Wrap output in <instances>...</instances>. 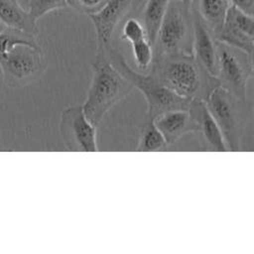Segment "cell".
<instances>
[{
    "mask_svg": "<svg viewBox=\"0 0 254 254\" xmlns=\"http://www.w3.org/2000/svg\"><path fill=\"white\" fill-rule=\"evenodd\" d=\"M148 72L177 95L191 101H204L220 86L216 76L209 73L192 55L153 58Z\"/></svg>",
    "mask_w": 254,
    "mask_h": 254,
    "instance_id": "6da1fadb",
    "label": "cell"
},
{
    "mask_svg": "<svg viewBox=\"0 0 254 254\" xmlns=\"http://www.w3.org/2000/svg\"><path fill=\"white\" fill-rule=\"evenodd\" d=\"M171 0H147L142 14V25L149 43L154 46L156 37Z\"/></svg>",
    "mask_w": 254,
    "mask_h": 254,
    "instance_id": "2e32d148",
    "label": "cell"
},
{
    "mask_svg": "<svg viewBox=\"0 0 254 254\" xmlns=\"http://www.w3.org/2000/svg\"><path fill=\"white\" fill-rule=\"evenodd\" d=\"M131 48L137 70L141 72H148L154 58L152 45L147 39H142L131 43Z\"/></svg>",
    "mask_w": 254,
    "mask_h": 254,
    "instance_id": "d6986e66",
    "label": "cell"
},
{
    "mask_svg": "<svg viewBox=\"0 0 254 254\" xmlns=\"http://www.w3.org/2000/svg\"><path fill=\"white\" fill-rule=\"evenodd\" d=\"M108 58L116 69L144 95L147 102V118L154 119L159 114L172 109H189L191 100L177 95L150 72L134 69L118 49L111 46L108 50Z\"/></svg>",
    "mask_w": 254,
    "mask_h": 254,
    "instance_id": "277c9868",
    "label": "cell"
},
{
    "mask_svg": "<svg viewBox=\"0 0 254 254\" xmlns=\"http://www.w3.org/2000/svg\"><path fill=\"white\" fill-rule=\"evenodd\" d=\"M67 6L81 14L91 15L98 12L107 0H66Z\"/></svg>",
    "mask_w": 254,
    "mask_h": 254,
    "instance_id": "7402d4cb",
    "label": "cell"
},
{
    "mask_svg": "<svg viewBox=\"0 0 254 254\" xmlns=\"http://www.w3.org/2000/svg\"><path fill=\"white\" fill-rule=\"evenodd\" d=\"M188 110L197 123L198 133L201 134L207 148L211 151L226 152L222 133L204 101H191Z\"/></svg>",
    "mask_w": 254,
    "mask_h": 254,
    "instance_id": "4fadbf2b",
    "label": "cell"
},
{
    "mask_svg": "<svg viewBox=\"0 0 254 254\" xmlns=\"http://www.w3.org/2000/svg\"><path fill=\"white\" fill-rule=\"evenodd\" d=\"M216 78L222 88L247 99V86L253 76V57L225 43H216Z\"/></svg>",
    "mask_w": 254,
    "mask_h": 254,
    "instance_id": "52a82bcc",
    "label": "cell"
},
{
    "mask_svg": "<svg viewBox=\"0 0 254 254\" xmlns=\"http://www.w3.org/2000/svg\"><path fill=\"white\" fill-rule=\"evenodd\" d=\"M204 103L222 133L227 151H240L246 125L253 109L252 102L241 99L218 86L208 95Z\"/></svg>",
    "mask_w": 254,
    "mask_h": 254,
    "instance_id": "3957f363",
    "label": "cell"
},
{
    "mask_svg": "<svg viewBox=\"0 0 254 254\" xmlns=\"http://www.w3.org/2000/svg\"><path fill=\"white\" fill-rule=\"evenodd\" d=\"M47 66L42 49L27 45H18L0 58L3 81L10 88H22L34 83L42 77Z\"/></svg>",
    "mask_w": 254,
    "mask_h": 254,
    "instance_id": "8992f818",
    "label": "cell"
},
{
    "mask_svg": "<svg viewBox=\"0 0 254 254\" xmlns=\"http://www.w3.org/2000/svg\"><path fill=\"white\" fill-rule=\"evenodd\" d=\"M192 25V56L212 75H216V39L196 10L190 8Z\"/></svg>",
    "mask_w": 254,
    "mask_h": 254,
    "instance_id": "8fae6325",
    "label": "cell"
},
{
    "mask_svg": "<svg viewBox=\"0 0 254 254\" xmlns=\"http://www.w3.org/2000/svg\"><path fill=\"white\" fill-rule=\"evenodd\" d=\"M0 23L37 37V21L18 3V0H0Z\"/></svg>",
    "mask_w": 254,
    "mask_h": 254,
    "instance_id": "5bb4252c",
    "label": "cell"
},
{
    "mask_svg": "<svg viewBox=\"0 0 254 254\" xmlns=\"http://www.w3.org/2000/svg\"><path fill=\"white\" fill-rule=\"evenodd\" d=\"M229 4L245 14L253 16L254 0H228Z\"/></svg>",
    "mask_w": 254,
    "mask_h": 254,
    "instance_id": "603a6c76",
    "label": "cell"
},
{
    "mask_svg": "<svg viewBox=\"0 0 254 254\" xmlns=\"http://www.w3.org/2000/svg\"><path fill=\"white\" fill-rule=\"evenodd\" d=\"M121 39L129 42L130 44L142 39H147L142 23L135 18H128L123 24Z\"/></svg>",
    "mask_w": 254,
    "mask_h": 254,
    "instance_id": "44dd1931",
    "label": "cell"
},
{
    "mask_svg": "<svg viewBox=\"0 0 254 254\" xmlns=\"http://www.w3.org/2000/svg\"><path fill=\"white\" fill-rule=\"evenodd\" d=\"M137 0H107L96 13L88 15L97 40V53H106L111 48L112 36L120 21L125 18Z\"/></svg>",
    "mask_w": 254,
    "mask_h": 254,
    "instance_id": "30bf717a",
    "label": "cell"
},
{
    "mask_svg": "<svg viewBox=\"0 0 254 254\" xmlns=\"http://www.w3.org/2000/svg\"><path fill=\"white\" fill-rule=\"evenodd\" d=\"M66 7V0H29V13L36 21L52 11Z\"/></svg>",
    "mask_w": 254,
    "mask_h": 254,
    "instance_id": "ffe728a7",
    "label": "cell"
},
{
    "mask_svg": "<svg viewBox=\"0 0 254 254\" xmlns=\"http://www.w3.org/2000/svg\"><path fill=\"white\" fill-rule=\"evenodd\" d=\"M91 70V81L81 105L87 119L97 127L107 112L126 98L134 86L111 64L108 51L96 52Z\"/></svg>",
    "mask_w": 254,
    "mask_h": 254,
    "instance_id": "7a4b0ae2",
    "label": "cell"
},
{
    "mask_svg": "<svg viewBox=\"0 0 254 254\" xmlns=\"http://www.w3.org/2000/svg\"><path fill=\"white\" fill-rule=\"evenodd\" d=\"M154 58L172 55H192L190 10L180 0H171L161 22L153 46Z\"/></svg>",
    "mask_w": 254,
    "mask_h": 254,
    "instance_id": "5b68a950",
    "label": "cell"
},
{
    "mask_svg": "<svg viewBox=\"0 0 254 254\" xmlns=\"http://www.w3.org/2000/svg\"><path fill=\"white\" fill-rule=\"evenodd\" d=\"M61 138L67 150L73 152H97L96 127L85 116L82 105L64 108L60 119Z\"/></svg>",
    "mask_w": 254,
    "mask_h": 254,
    "instance_id": "ba28073f",
    "label": "cell"
},
{
    "mask_svg": "<svg viewBox=\"0 0 254 254\" xmlns=\"http://www.w3.org/2000/svg\"><path fill=\"white\" fill-rule=\"evenodd\" d=\"M193 1L194 0H180V2L184 5V7L188 10H190L191 8V5L193 4Z\"/></svg>",
    "mask_w": 254,
    "mask_h": 254,
    "instance_id": "cb8c5ba5",
    "label": "cell"
},
{
    "mask_svg": "<svg viewBox=\"0 0 254 254\" xmlns=\"http://www.w3.org/2000/svg\"><path fill=\"white\" fill-rule=\"evenodd\" d=\"M36 38L37 37L28 33L5 27L4 30L0 32V58L4 57L18 45H27L33 48H41Z\"/></svg>",
    "mask_w": 254,
    "mask_h": 254,
    "instance_id": "ac0fdd59",
    "label": "cell"
},
{
    "mask_svg": "<svg viewBox=\"0 0 254 254\" xmlns=\"http://www.w3.org/2000/svg\"><path fill=\"white\" fill-rule=\"evenodd\" d=\"M154 123L164 136L168 147L174 145L188 133L198 132L197 123L186 109L165 111L154 118Z\"/></svg>",
    "mask_w": 254,
    "mask_h": 254,
    "instance_id": "7c38bea8",
    "label": "cell"
},
{
    "mask_svg": "<svg viewBox=\"0 0 254 254\" xmlns=\"http://www.w3.org/2000/svg\"><path fill=\"white\" fill-rule=\"evenodd\" d=\"M166 148H168L166 140L154 123V119L146 118V121L139 134L136 151L155 152L165 150Z\"/></svg>",
    "mask_w": 254,
    "mask_h": 254,
    "instance_id": "e0dca14e",
    "label": "cell"
},
{
    "mask_svg": "<svg viewBox=\"0 0 254 254\" xmlns=\"http://www.w3.org/2000/svg\"><path fill=\"white\" fill-rule=\"evenodd\" d=\"M218 42L242 50L253 57L254 18L233 6H229L221 29L215 35Z\"/></svg>",
    "mask_w": 254,
    "mask_h": 254,
    "instance_id": "9c48e42d",
    "label": "cell"
},
{
    "mask_svg": "<svg viewBox=\"0 0 254 254\" xmlns=\"http://www.w3.org/2000/svg\"><path fill=\"white\" fill-rule=\"evenodd\" d=\"M195 7L192 5L204 24L212 32L214 38L221 29L226 12L230 6L228 0H196Z\"/></svg>",
    "mask_w": 254,
    "mask_h": 254,
    "instance_id": "9a60e30c",
    "label": "cell"
}]
</instances>
